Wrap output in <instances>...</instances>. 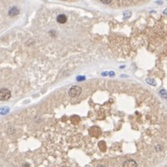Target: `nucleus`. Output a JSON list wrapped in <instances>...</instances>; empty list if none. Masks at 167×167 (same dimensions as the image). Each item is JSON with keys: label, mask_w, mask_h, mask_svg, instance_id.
Here are the masks:
<instances>
[{"label": "nucleus", "mask_w": 167, "mask_h": 167, "mask_svg": "<svg viewBox=\"0 0 167 167\" xmlns=\"http://www.w3.org/2000/svg\"><path fill=\"white\" fill-rule=\"evenodd\" d=\"M11 97V93L9 89L2 88L0 89V100L1 101H5V100H9Z\"/></svg>", "instance_id": "obj_1"}, {"label": "nucleus", "mask_w": 167, "mask_h": 167, "mask_svg": "<svg viewBox=\"0 0 167 167\" xmlns=\"http://www.w3.org/2000/svg\"><path fill=\"white\" fill-rule=\"evenodd\" d=\"M81 93H82V89H81V87L76 86V85L71 87L70 90H69V96H70L71 97H78Z\"/></svg>", "instance_id": "obj_2"}, {"label": "nucleus", "mask_w": 167, "mask_h": 167, "mask_svg": "<svg viewBox=\"0 0 167 167\" xmlns=\"http://www.w3.org/2000/svg\"><path fill=\"white\" fill-rule=\"evenodd\" d=\"M89 132H90L91 135H93V137H98V135H100V134H101L100 129L97 126H93L92 128H90V131Z\"/></svg>", "instance_id": "obj_3"}, {"label": "nucleus", "mask_w": 167, "mask_h": 167, "mask_svg": "<svg viewBox=\"0 0 167 167\" xmlns=\"http://www.w3.org/2000/svg\"><path fill=\"white\" fill-rule=\"evenodd\" d=\"M123 166H128V167H134L138 166V163H135L134 160H127L123 163Z\"/></svg>", "instance_id": "obj_4"}, {"label": "nucleus", "mask_w": 167, "mask_h": 167, "mask_svg": "<svg viewBox=\"0 0 167 167\" xmlns=\"http://www.w3.org/2000/svg\"><path fill=\"white\" fill-rule=\"evenodd\" d=\"M57 21H58V22H59V23H65L66 21H67V17H66L64 14L59 15L57 17Z\"/></svg>", "instance_id": "obj_5"}, {"label": "nucleus", "mask_w": 167, "mask_h": 167, "mask_svg": "<svg viewBox=\"0 0 167 167\" xmlns=\"http://www.w3.org/2000/svg\"><path fill=\"white\" fill-rule=\"evenodd\" d=\"M19 12H20L19 9H18L17 8H15V7H14V8H12V9L9 10V16H16V15L19 14Z\"/></svg>", "instance_id": "obj_6"}, {"label": "nucleus", "mask_w": 167, "mask_h": 167, "mask_svg": "<svg viewBox=\"0 0 167 167\" xmlns=\"http://www.w3.org/2000/svg\"><path fill=\"white\" fill-rule=\"evenodd\" d=\"M71 120H72V123H78L79 121H80V117L75 116V115H74V116H72V119H71Z\"/></svg>", "instance_id": "obj_7"}, {"label": "nucleus", "mask_w": 167, "mask_h": 167, "mask_svg": "<svg viewBox=\"0 0 167 167\" xmlns=\"http://www.w3.org/2000/svg\"><path fill=\"white\" fill-rule=\"evenodd\" d=\"M160 95H161L163 97H164V98H167V92L165 90H163V89L160 90Z\"/></svg>", "instance_id": "obj_8"}, {"label": "nucleus", "mask_w": 167, "mask_h": 167, "mask_svg": "<svg viewBox=\"0 0 167 167\" xmlns=\"http://www.w3.org/2000/svg\"><path fill=\"white\" fill-rule=\"evenodd\" d=\"M147 83L150 84L151 85H156V82H155L153 79H147Z\"/></svg>", "instance_id": "obj_9"}, {"label": "nucleus", "mask_w": 167, "mask_h": 167, "mask_svg": "<svg viewBox=\"0 0 167 167\" xmlns=\"http://www.w3.org/2000/svg\"><path fill=\"white\" fill-rule=\"evenodd\" d=\"M104 145H105V143H104L103 141H101V142L100 143V150H106V147H105V148L103 147Z\"/></svg>", "instance_id": "obj_10"}, {"label": "nucleus", "mask_w": 167, "mask_h": 167, "mask_svg": "<svg viewBox=\"0 0 167 167\" xmlns=\"http://www.w3.org/2000/svg\"><path fill=\"white\" fill-rule=\"evenodd\" d=\"M102 3H104V4H110V2H112V0H100Z\"/></svg>", "instance_id": "obj_11"}, {"label": "nucleus", "mask_w": 167, "mask_h": 167, "mask_svg": "<svg viewBox=\"0 0 167 167\" xmlns=\"http://www.w3.org/2000/svg\"><path fill=\"white\" fill-rule=\"evenodd\" d=\"M82 80H85V76L84 77L80 76V77H78V79H77V81H82Z\"/></svg>", "instance_id": "obj_12"}, {"label": "nucleus", "mask_w": 167, "mask_h": 167, "mask_svg": "<svg viewBox=\"0 0 167 167\" xmlns=\"http://www.w3.org/2000/svg\"><path fill=\"white\" fill-rule=\"evenodd\" d=\"M163 13H164V14H166V15H167V9H164V11H163Z\"/></svg>", "instance_id": "obj_13"}]
</instances>
